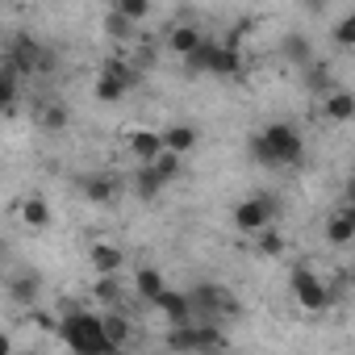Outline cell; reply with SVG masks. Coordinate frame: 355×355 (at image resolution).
<instances>
[{
  "mask_svg": "<svg viewBox=\"0 0 355 355\" xmlns=\"http://www.w3.org/2000/svg\"><path fill=\"white\" fill-rule=\"evenodd\" d=\"M167 46H171V55H193V51L201 46L197 26H175V30L167 34Z\"/></svg>",
  "mask_w": 355,
  "mask_h": 355,
  "instance_id": "ffe728a7",
  "label": "cell"
},
{
  "mask_svg": "<svg viewBox=\"0 0 355 355\" xmlns=\"http://www.w3.org/2000/svg\"><path fill=\"white\" fill-rule=\"evenodd\" d=\"M5 251H9V243H5V239H0V259H5Z\"/></svg>",
  "mask_w": 355,
  "mask_h": 355,
  "instance_id": "e575fe53",
  "label": "cell"
},
{
  "mask_svg": "<svg viewBox=\"0 0 355 355\" xmlns=\"http://www.w3.org/2000/svg\"><path fill=\"white\" fill-rule=\"evenodd\" d=\"M189 305H193V318H201V322H222V318L234 313V297L222 284H197V288H189Z\"/></svg>",
  "mask_w": 355,
  "mask_h": 355,
  "instance_id": "3957f363",
  "label": "cell"
},
{
  "mask_svg": "<svg viewBox=\"0 0 355 355\" xmlns=\"http://www.w3.org/2000/svg\"><path fill=\"white\" fill-rule=\"evenodd\" d=\"M92 297H96L105 309L121 305V280H117V272H105V276H96V284H92Z\"/></svg>",
  "mask_w": 355,
  "mask_h": 355,
  "instance_id": "ac0fdd59",
  "label": "cell"
},
{
  "mask_svg": "<svg viewBox=\"0 0 355 355\" xmlns=\"http://www.w3.org/2000/svg\"><path fill=\"white\" fill-rule=\"evenodd\" d=\"M17 218H21V226H30V230H46V226H51V205H46L42 197H26V201L17 205Z\"/></svg>",
  "mask_w": 355,
  "mask_h": 355,
  "instance_id": "5bb4252c",
  "label": "cell"
},
{
  "mask_svg": "<svg viewBox=\"0 0 355 355\" xmlns=\"http://www.w3.org/2000/svg\"><path fill=\"white\" fill-rule=\"evenodd\" d=\"M105 76H113V80H117V84H125V88H134V84H138V71H134L125 59H109V63H105Z\"/></svg>",
  "mask_w": 355,
  "mask_h": 355,
  "instance_id": "4316f807",
  "label": "cell"
},
{
  "mask_svg": "<svg viewBox=\"0 0 355 355\" xmlns=\"http://www.w3.org/2000/svg\"><path fill=\"white\" fill-rule=\"evenodd\" d=\"M288 288H293V297H297V305H301L305 313H322V309L330 305V288H326L322 276H313L309 268H293Z\"/></svg>",
  "mask_w": 355,
  "mask_h": 355,
  "instance_id": "5b68a950",
  "label": "cell"
},
{
  "mask_svg": "<svg viewBox=\"0 0 355 355\" xmlns=\"http://www.w3.org/2000/svg\"><path fill=\"white\" fill-rule=\"evenodd\" d=\"M113 9L130 21H146L150 17V0H113Z\"/></svg>",
  "mask_w": 355,
  "mask_h": 355,
  "instance_id": "484cf974",
  "label": "cell"
},
{
  "mask_svg": "<svg viewBox=\"0 0 355 355\" xmlns=\"http://www.w3.org/2000/svg\"><path fill=\"white\" fill-rule=\"evenodd\" d=\"M38 293H42V280L34 276V272H17L13 280H9V297H13V305H21V309H30L34 301H38Z\"/></svg>",
  "mask_w": 355,
  "mask_h": 355,
  "instance_id": "7c38bea8",
  "label": "cell"
},
{
  "mask_svg": "<svg viewBox=\"0 0 355 355\" xmlns=\"http://www.w3.org/2000/svg\"><path fill=\"white\" fill-rule=\"evenodd\" d=\"M134 30H138V21H130V17H121L117 9H113V13L105 17V34H109L113 42H130V38H134Z\"/></svg>",
  "mask_w": 355,
  "mask_h": 355,
  "instance_id": "7402d4cb",
  "label": "cell"
},
{
  "mask_svg": "<svg viewBox=\"0 0 355 355\" xmlns=\"http://www.w3.org/2000/svg\"><path fill=\"white\" fill-rule=\"evenodd\" d=\"M0 288H5V280H0Z\"/></svg>",
  "mask_w": 355,
  "mask_h": 355,
  "instance_id": "d590c367",
  "label": "cell"
},
{
  "mask_svg": "<svg viewBox=\"0 0 355 355\" xmlns=\"http://www.w3.org/2000/svg\"><path fill=\"white\" fill-rule=\"evenodd\" d=\"M251 155H255V163H263V167H276V155H272V146L263 142V134H255V138H251Z\"/></svg>",
  "mask_w": 355,
  "mask_h": 355,
  "instance_id": "1f68e13d",
  "label": "cell"
},
{
  "mask_svg": "<svg viewBox=\"0 0 355 355\" xmlns=\"http://www.w3.org/2000/svg\"><path fill=\"white\" fill-rule=\"evenodd\" d=\"M101 326H105V338H109V347H113V351L130 343V322H125L121 305H113V309H109V313L101 318Z\"/></svg>",
  "mask_w": 355,
  "mask_h": 355,
  "instance_id": "9a60e30c",
  "label": "cell"
},
{
  "mask_svg": "<svg viewBox=\"0 0 355 355\" xmlns=\"http://www.w3.org/2000/svg\"><path fill=\"white\" fill-rule=\"evenodd\" d=\"M9 351H13V338H9V334H0V355H9Z\"/></svg>",
  "mask_w": 355,
  "mask_h": 355,
  "instance_id": "836d02e7",
  "label": "cell"
},
{
  "mask_svg": "<svg viewBox=\"0 0 355 355\" xmlns=\"http://www.w3.org/2000/svg\"><path fill=\"white\" fill-rule=\"evenodd\" d=\"M163 318H167V326H180V322H189L193 318V305H189V293H180V288H159L155 293V301H150Z\"/></svg>",
  "mask_w": 355,
  "mask_h": 355,
  "instance_id": "ba28073f",
  "label": "cell"
},
{
  "mask_svg": "<svg viewBox=\"0 0 355 355\" xmlns=\"http://www.w3.org/2000/svg\"><path fill=\"white\" fill-rule=\"evenodd\" d=\"M276 197H251V201H243L239 209H234V226L243 230V234H255V230H263V226H272V218H276Z\"/></svg>",
  "mask_w": 355,
  "mask_h": 355,
  "instance_id": "8992f818",
  "label": "cell"
},
{
  "mask_svg": "<svg viewBox=\"0 0 355 355\" xmlns=\"http://www.w3.org/2000/svg\"><path fill=\"white\" fill-rule=\"evenodd\" d=\"M121 142H125V150H130L138 163H150V159L163 150V134H159V130H146V125H130V130L121 134Z\"/></svg>",
  "mask_w": 355,
  "mask_h": 355,
  "instance_id": "52a82bcc",
  "label": "cell"
},
{
  "mask_svg": "<svg viewBox=\"0 0 355 355\" xmlns=\"http://www.w3.org/2000/svg\"><path fill=\"white\" fill-rule=\"evenodd\" d=\"M322 113H326L330 121H351V113H355V96H351L347 88H338V92H326V105H322Z\"/></svg>",
  "mask_w": 355,
  "mask_h": 355,
  "instance_id": "e0dca14e",
  "label": "cell"
},
{
  "mask_svg": "<svg viewBox=\"0 0 355 355\" xmlns=\"http://www.w3.org/2000/svg\"><path fill=\"white\" fill-rule=\"evenodd\" d=\"M88 263H92L96 276H105V272H117V276H121L125 251H121L117 243H92V247H88Z\"/></svg>",
  "mask_w": 355,
  "mask_h": 355,
  "instance_id": "30bf717a",
  "label": "cell"
},
{
  "mask_svg": "<svg viewBox=\"0 0 355 355\" xmlns=\"http://www.w3.org/2000/svg\"><path fill=\"white\" fill-rule=\"evenodd\" d=\"M255 247H259V255H280L284 251V239L272 226H263V230H255Z\"/></svg>",
  "mask_w": 355,
  "mask_h": 355,
  "instance_id": "83f0119b",
  "label": "cell"
},
{
  "mask_svg": "<svg viewBox=\"0 0 355 355\" xmlns=\"http://www.w3.org/2000/svg\"><path fill=\"white\" fill-rule=\"evenodd\" d=\"M326 239H330L334 247H347V243L355 239V209H338V214L330 218V226H326Z\"/></svg>",
  "mask_w": 355,
  "mask_h": 355,
  "instance_id": "2e32d148",
  "label": "cell"
},
{
  "mask_svg": "<svg viewBox=\"0 0 355 355\" xmlns=\"http://www.w3.org/2000/svg\"><path fill=\"white\" fill-rule=\"evenodd\" d=\"M263 142L272 146L276 167H293V163H301V155H305V138H301V130L288 125V121H272V125L263 130Z\"/></svg>",
  "mask_w": 355,
  "mask_h": 355,
  "instance_id": "277c9868",
  "label": "cell"
},
{
  "mask_svg": "<svg viewBox=\"0 0 355 355\" xmlns=\"http://www.w3.org/2000/svg\"><path fill=\"white\" fill-rule=\"evenodd\" d=\"M67 117H71V113H67V105H46V109L38 113V121H42L46 130H63V125H67Z\"/></svg>",
  "mask_w": 355,
  "mask_h": 355,
  "instance_id": "f1b7e54d",
  "label": "cell"
},
{
  "mask_svg": "<svg viewBox=\"0 0 355 355\" xmlns=\"http://www.w3.org/2000/svg\"><path fill=\"white\" fill-rule=\"evenodd\" d=\"M134 189H138V197H155V193L163 189V180H159V171H155L150 163H142V171H138V180H134Z\"/></svg>",
  "mask_w": 355,
  "mask_h": 355,
  "instance_id": "d4e9b609",
  "label": "cell"
},
{
  "mask_svg": "<svg viewBox=\"0 0 355 355\" xmlns=\"http://www.w3.org/2000/svg\"><path fill=\"white\" fill-rule=\"evenodd\" d=\"M13 96H17V76L0 71V109H13Z\"/></svg>",
  "mask_w": 355,
  "mask_h": 355,
  "instance_id": "4dcf8cb0",
  "label": "cell"
},
{
  "mask_svg": "<svg viewBox=\"0 0 355 355\" xmlns=\"http://www.w3.org/2000/svg\"><path fill=\"white\" fill-rule=\"evenodd\" d=\"M222 343H226L222 326L218 322H201V318H189L180 326H171V334H167V347H175V351H214Z\"/></svg>",
  "mask_w": 355,
  "mask_h": 355,
  "instance_id": "7a4b0ae2",
  "label": "cell"
},
{
  "mask_svg": "<svg viewBox=\"0 0 355 355\" xmlns=\"http://www.w3.org/2000/svg\"><path fill=\"white\" fill-rule=\"evenodd\" d=\"M150 167L159 171V180L171 184V180H180V171H184V155H175V150H159L150 159Z\"/></svg>",
  "mask_w": 355,
  "mask_h": 355,
  "instance_id": "d6986e66",
  "label": "cell"
},
{
  "mask_svg": "<svg viewBox=\"0 0 355 355\" xmlns=\"http://www.w3.org/2000/svg\"><path fill=\"white\" fill-rule=\"evenodd\" d=\"M334 42H338V46H355V17H343V21H338Z\"/></svg>",
  "mask_w": 355,
  "mask_h": 355,
  "instance_id": "d6a6232c",
  "label": "cell"
},
{
  "mask_svg": "<svg viewBox=\"0 0 355 355\" xmlns=\"http://www.w3.org/2000/svg\"><path fill=\"white\" fill-rule=\"evenodd\" d=\"M59 338H63L71 351H80V355H105V351H113L109 338H105L101 318L88 313L84 305H80V309H67V313L59 318Z\"/></svg>",
  "mask_w": 355,
  "mask_h": 355,
  "instance_id": "6da1fadb",
  "label": "cell"
},
{
  "mask_svg": "<svg viewBox=\"0 0 355 355\" xmlns=\"http://www.w3.org/2000/svg\"><path fill=\"white\" fill-rule=\"evenodd\" d=\"M125 92H130V88H125V84H117L113 76H101V80H96V101H105V105H117Z\"/></svg>",
  "mask_w": 355,
  "mask_h": 355,
  "instance_id": "cb8c5ba5",
  "label": "cell"
},
{
  "mask_svg": "<svg viewBox=\"0 0 355 355\" xmlns=\"http://www.w3.org/2000/svg\"><path fill=\"white\" fill-rule=\"evenodd\" d=\"M284 59L305 67V63L313 59V46H309V38H305V34H288V38H284Z\"/></svg>",
  "mask_w": 355,
  "mask_h": 355,
  "instance_id": "603a6c76",
  "label": "cell"
},
{
  "mask_svg": "<svg viewBox=\"0 0 355 355\" xmlns=\"http://www.w3.org/2000/svg\"><path fill=\"white\" fill-rule=\"evenodd\" d=\"M80 193H84L92 205H109V201L121 193V180H113V175H88V180L80 184Z\"/></svg>",
  "mask_w": 355,
  "mask_h": 355,
  "instance_id": "8fae6325",
  "label": "cell"
},
{
  "mask_svg": "<svg viewBox=\"0 0 355 355\" xmlns=\"http://www.w3.org/2000/svg\"><path fill=\"white\" fill-rule=\"evenodd\" d=\"M38 67H51V59H46V51L34 42V38H17L13 42V76L17 71H38Z\"/></svg>",
  "mask_w": 355,
  "mask_h": 355,
  "instance_id": "9c48e42d",
  "label": "cell"
},
{
  "mask_svg": "<svg viewBox=\"0 0 355 355\" xmlns=\"http://www.w3.org/2000/svg\"><path fill=\"white\" fill-rule=\"evenodd\" d=\"M163 284H167V280H163V272H155V268H138V276H134V288H138L142 301H155V293H159Z\"/></svg>",
  "mask_w": 355,
  "mask_h": 355,
  "instance_id": "44dd1931",
  "label": "cell"
},
{
  "mask_svg": "<svg viewBox=\"0 0 355 355\" xmlns=\"http://www.w3.org/2000/svg\"><path fill=\"white\" fill-rule=\"evenodd\" d=\"M305 67H309V88H313V92H330V67H326V63H313V59H309Z\"/></svg>",
  "mask_w": 355,
  "mask_h": 355,
  "instance_id": "f546056e",
  "label": "cell"
},
{
  "mask_svg": "<svg viewBox=\"0 0 355 355\" xmlns=\"http://www.w3.org/2000/svg\"><path fill=\"white\" fill-rule=\"evenodd\" d=\"M159 134H163V150H175V155H189L197 146V130L184 125V121H175V125H167Z\"/></svg>",
  "mask_w": 355,
  "mask_h": 355,
  "instance_id": "4fadbf2b",
  "label": "cell"
}]
</instances>
